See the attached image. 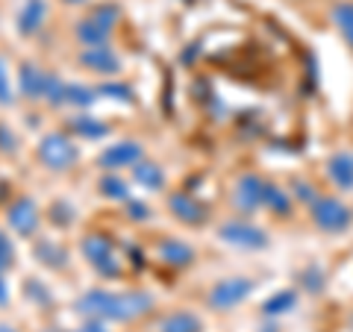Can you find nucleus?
<instances>
[{"label":"nucleus","mask_w":353,"mask_h":332,"mask_svg":"<svg viewBox=\"0 0 353 332\" xmlns=\"http://www.w3.org/2000/svg\"><path fill=\"white\" fill-rule=\"evenodd\" d=\"M132 176H136L139 185L150 188V191H159V188H165V171L159 168L157 162H139V165H132Z\"/></svg>","instance_id":"20"},{"label":"nucleus","mask_w":353,"mask_h":332,"mask_svg":"<svg viewBox=\"0 0 353 332\" xmlns=\"http://www.w3.org/2000/svg\"><path fill=\"white\" fill-rule=\"evenodd\" d=\"M97 94L109 97V101H118V103H132V88L127 83H103L97 88Z\"/></svg>","instance_id":"26"},{"label":"nucleus","mask_w":353,"mask_h":332,"mask_svg":"<svg viewBox=\"0 0 353 332\" xmlns=\"http://www.w3.org/2000/svg\"><path fill=\"white\" fill-rule=\"evenodd\" d=\"M71 132H77V136H83V138H106L109 136V124L101 118H92V115H77L71 118Z\"/></svg>","instance_id":"18"},{"label":"nucleus","mask_w":353,"mask_h":332,"mask_svg":"<svg viewBox=\"0 0 353 332\" xmlns=\"http://www.w3.org/2000/svg\"><path fill=\"white\" fill-rule=\"evenodd\" d=\"M12 264H15V245H12V238L0 229V273H6Z\"/></svg>","instance_id":"28"},{"label":"nucleus","mask_w":353,"mask_h":332,"mask_svg":"<svg viewBox=\"0 0 353 332\" xmlns=\"http://www.w3.org/2000/svg\"><path fill=\"white\" fill-rule=\"evenodd\" d=\"M168 209H171V215H174L176 220H183V224H189V227H201L203 220L209 218L206 206L197 200V197L185 194V191H174V194L168 197Z\"/></svg>","instance_id":"10"},{"label":"nucleus","mask_w":353,"mask_h":332,"mask_svg":"<svg viewBox=\"0 0 353 332\" xmlns=\"http://www.w3.org/2000/svg\"><path fill=\"white\" fill-rule=\"evenodd\" d=\"M6 224L12 227V232L18 236H32L39 229V206L30 197H18V200L9 206L6 212Z\"/></svg>","instance_id":"9"},{"label":"nucleus","mask_w":353,"mask_h":332,"mask_svg":"<svg viewBox=\"0 0 353 332\" xmlns=\"http://www.w3.org/2000/svg\"><path fill=\"white\" fill-rule=\"evenodd\" d=\"M0 332H18L15 326H9V324H0Z\"/></svg>","instance_id":"35"},{"label":"nucleus","mask_w":353,"mask_h":332,"mask_svg":"<svg viewBox=\"0 0 353 332\" xmlns=\"http://www.w3.org/2000/svg\"><path fill=\"white\" fill-rule=\"evenodd\" d=\"M92 18H94V21H101L103 27H109V30H112V27H115V21L121 18V9H118L115 3H103V6H94V9H92Z\"/></svg>","instance_id":"29"},{"label":"nucleus","mask_w":353,"mask_h":332,"mask_svg":"<svg viewBox=\"0 0 353 332\" xmlns=\"http://www.w3.org/2000/svg\"><path fill=\"white\" fill-rule=\"evenodd\" d=\"M18 85H21V94H24L27 101H41L44 88H48V74H44L39 65H32V62H21Z\"/></svg>","instance_id":"12"},{"label":"nucleus","mask_w":353,"mask_h":332,"mask_svg":"<svg viewBox=\"0 0 353 332\" xmlns=\"http://www.w3.org/2000/svg\"><path fill=\"white\" fill-rule=\"evenodd\" d=\"M250 291H253V280H248V276H227V280H218L212 285L206 300L215 312H230V309H236L239 303H245Z\"/></svg>","instance_id":"6"},{"label":"nucleus","mask_w":353,"mask_h":332,"mask_svg":"<svg viewBox=\"0 0 353 332\" xmlns=\"http://www.w3.org/2000/svg\"><path fill=\"white\" fill-rule=\"evenodd\" d=\"M44 18H48V3L44 0H24V6L18 12V32L24 39L36 36L44 24Z\"/></svg>","instance_id":"13"},{"label":"nucleus","mask_w":353,"mask_h":332,"mask_svg":"<svg viewBox=\"0 0 353 332\" xmlns=\"http://www.w3.org/2000/svg\"><path fill=\"white\" fill-rule=\"evenodd\" d=\"M83 253H85L88 264H92L101 276H106V280H118L121 276V262L115 256V245H112L109 236H97V232L85 236L83 238Z\"/></svg>","instance_id":"2"},{"label":"nucleus","mask_w":353,"mask_h":332,"mask_svg":"<svg viewBox=\"0 0 353 332\" xmlns=\"http://www.w3.org/2000/svg\"><path fill=\"white\" fill-rule=\"evenodd\" d=\"M15 147H18L15 136H12V132H9L6 127H0V150H3V153H12Z\"/></svg>","instance_id":"32"},{"label":"nucleus","mask_w":353,"mask_h":332,"mask_svg":"<svg viewBox=\"0 0 353 332\" xmlns=\"http://www.w3.org/2000/svg\"><path fill=\"white\" fill-rule=\"evenodd\" d=\"M74 332H106V326H103V320H88V324L77 326Z\"/></svg>","instance_id":"33"},{"label":"nucleus","mask_w":353,"mask_h":332,"mask_svg":"<svg viewBox=\"0 0 353 332\" xmlns=\"http://www.w3.org/2000/svg\"><path fill=\"white\" fill-rule=\"evenodd\" d=\"M97 188H101V194L109 197V200H130L127 183L121 180V176H115V174H103L101 183H97Z\"/></svg>","instance_id":"25"},{"label":"nucleus","mask_w":353,"mask_h":332,"mask_svg":"<svg viewBox=\"0 0 353 332\" xmlns=\"http://www.w3.org/2000/svg\"><path fill=\"white\" fill-rule=\"evenodd\" d=\"M0 303H6V282H3V273H0Z\"/></svg>","instance_id":"34"},{"label":"nucleus","mask_w":353,"mask_h":332,"mask_svg":"<svg viewBox=\"0 0 353 332\" xmlns=\"http://www.w3.org/2000/svg\"><path fill=\"white\" fill-rule=\"evenodd\" d=\"M32 256L41 264H48V268H65V264H68V253H65L57 241H39V245L32 247Z\"/></svg>","instance_id":"22"},{"label":"nucleus","mask_w":353,"mask_h":332,"mask_svg":"<svg viewBox=\"0 0 353 332\" xmlns=\"http://www.w3.org/2000/svg\"><path fill=\"white\" fill-rule=\"evenodd\" d=\"M97 101V88H88L83 83H68L65 85V103L77 109H88Z\"/></svg>","instance_id":"24"},{"label":"nucleus","mask_w":353,"mask_h":332,"mask_svg":"<svg viewBox=\"0 0 353 332\" xmlns=\"http://www.w3.org/2000/svg\"><path fill=\"white\" fill-rule=\"evenodd\" d=\"M262 332H277V329H274V326H265V329H262Z\"/></svg>","instance_id":"37"},{"label":"nucleus","mask_w":353,"mask_h":332,"mask_svg":"<svg viewBox=\"0 0 353 332\" xmlns=\"http://www.w3.org/2000/svg\"><path fill=\"white\" fill-rule=\"evenodd\" d=\"M109 32H112V30L103 27L101 21H94L92 15L83 18V21H77V27H74V36L80 39L85 48H101V44H106Z\"/></svg>","instance_id":"16"},{"label":"nucleus","mask_w":353,"mask_h":332,"mask_svg":"<svg viewBox=\"0 0 353 332\" xmlns=\"http://www.w3.org/2000/svg\"><path fill=\"white\" fill-rule=\"evenodd\" d=\"M218 238L227 241L233 247H241V250H265L268 247V232L262 227L250 224V220H224L218 227Z\"/></svg>","instance_id":"5"},{"label":"nucleus","mask_w":353,"mask_h":332,"mask_svg":"<svg viewBox=\"0 0 353 332\" xmlns=\"http://www.w3.org/2000/svg\"><path fill=\"white\" fill-rule=\"evenodd\" d=\"M62 3H68V6H80V3H85V0H62Z\"/></svg>","instance_id":"36"},{"label":"nucleus","mask_w":353,"mask_h":332,"mask_svg":"<svg viewBox=\"0 0 353 332\" xmlns=\"http://www.w3.org/2000/svg\"><path fill=\"white\" fill-rule=\"evenodd\" d=\"M141 162V145L132 138H124V141H115V145H109L101 156H97V165H101L103 171H118V168H132V165Z\"/></svg>","instance_id":"7"},{"label":"nucleus","mask_w":353,"mask_h":332,"mask_svg":"<svg viewBox=\"0 0 353 332\" xmlns=\"http://www.w3.org/2000/svg\"><path fill=\"white\" fill-rule=\"evenodd\" d=\"M12 103V83H9V74H6V62L0 59V106H9Z\"/></svg>","instance_id":"30"},{"label":"nucleus","mask_w":353,"mask_h":332,"mask_svg":"<svg viewBox=\"0 0 353 332\" xmlns=\"http://www.w3.org/2000/svg\"><path fill=\"white\" fill-rule=\"evenodd\" d=\"M44 332H57V329H44Z\"/></svg>","instance_id":"38"},{"label":"nucleus","mask_w":353,"mask_h":332,"mask_svg":"<svg viewBox=\"0 0 353 332\" xmlns=\"http://www.w3.org/2000/svg\"><path fill=\"white\" fill-rule=\"evenodd\" d=\"M297 306V291L294 289H283L277 294H271L262 306V315L265 318H280V315H289L292 309Z\"/></svg>","instance_id":"19"},{"label":"nucleus","mask_w":353,"mask_h":332,"mask_svg":"<svg viewBox=\"0 0 353 332\" xmlns=\"http://www.w3.org/2000/svg\"><path fill=\"white\" fill-rule=\"evenodd\" d=\"M127 215L132 220H148L150 218V209L145 203H139V200H127Z\"/></svg>","instance_id":"31"},{"label":"nucleus","mask_w":353,"mask_h":332,"mask_svg":"<svg viewBox=\"0 0 353 332\" xmlns=\"http://www.w3.org/2000/svg\"><path fill=\"white\" fill-rule=\"evenodd\" d=\"M159 332H203V320L192 312H174L162 320Z\"/></svg>","instance_id":"21"},{"label":"nucleus","mask_w":353,"mask_h":332,"mask_svg":"<svg viewBox=\"0 0 353 332\" xmlns=\"http://www.w3.org/2000/svg\"><path fill=\"white\" fill-rule=\"evenodd\" d=\"M330 21H333V27L339 30V36L353 48V0H339V3H333Z\"/></svg>","instance_id":"17"},{"label":"nucleus","mask_w":353,"mask_h":332,"mask_svg":"<svg viewBox=\"0 0 353 332\" xmlns=\"http://www.w3.org/2000/svg\"><path fill=\"white\" fill-rule=\"evenodd\" d=\"M65 85H68V83H62V80H57L53 74H48V88H44V101H48L53 109H57V106H65Z\"/></svg>","instance_id":"27"},{"label":"nucleus","mask_w":353,"mask_h":332,"mask_svg":"<svg viewBox=\"0 0 353 332\" xmlns=\"http://www.w3.org/2000/svg\"><path fill=\"white\" fill-rule=\"evenodd\" d=\"M77 312L92 320H136L153 309V297L148 291H103L92 289L74 303Z\"/></svg>","instance_id":"1"},{"label":"nucleus","mask_w":353,"mask_h":332,"mask_svg":"<svg viewBox=\"0 0 353 332\" xmlns=\"http://www.w3.org/2000/svg\"><path fill=\"white\" fill-rule=\"evenodd\" d=\"M77 59H80L83 68L94 71V74H118L121 71V59H118V53L109 48V44H101V48H85Z\"/></svg>","instance_id":"11"},{"label":"nucleus","mask_w":353,"mask_h":332,"mask_svg":"<svg viewBox=\"0 0 353 332\" xmlns=\"http://www.w3.org/2000/svg\"><path fill=\"white\" fill-rule=\"evenodd\" d=\"M309 212H312V224L324 232H345L353 220V212L339 197H315L309 203Z\"/></svg>","instance_id":"3"},{"label":"nucleus","mask_w":353,"mask_h":332,"mask_svg":"<svg viewBox=\"0 0 353 332\" xmlns=\"http://www.w3.org/2000/svg\"><path fill=\"white\" fill-rule=\"evenodd\" d=\"M262 206H268L274 215H285L292 209V194L283 191L280 185L274 183H265V197H262Z\"/></svg>","instance_id":"23"},{"label":"nucleus","mask_w":353,"mask_h":332,"mask_svg":"<svg viewBox=\"0 0 353 332\" xmlns=\"http://www.w3.org/2000/svg\"><path fill=\"white\" fill-rule=\"evenodd\" d=\"M327 176L341 191H353V153H333L327 162Z\"/></svg>","instance_id":"14"},{"label":"nucleus","mask_w":353,"mask_h":332,"mask_svg":"<svg viewBox=\"0 0 353 332\" xmlns=\"http://www.w3.org/2000/svg\"><path fill=\"white\" fill-rule=\"evenodd\" d=\"M262 197H265V180H259L256 174H241L236 180V188H233V203L239 212H256L262 206Z\"/></svg>","instance_id":"8"},{"label":"nucleus","mask_w":353,"mask_h":332,"mask_svg":"<svg viewBox=\"0 0 353 332\" xmlns=\"http://www.w3.org/2000/svg\"><path fill=\"white\" fill-rule=\"evenodd\" d=\"M77 145L65 136V132H48L39 141V159L48 165L50 171H68L71 165L77 162Z\"/></svg>","instance_id":"4"},{"label":"nucleus","mask_w":353,"mask_h":332,"mask_svg":"<svg viewBox=\"0 0 353 332\" xmlns=\"http://www.w3.org/2000/svg\"><path fill=\"white\" fill-rule=\"evenodd\" d=\"M159 259L171 268H185L194 259V250L180 238H162L159 241Z\"/></svg>","instance_id":"15"}]
</instances>
